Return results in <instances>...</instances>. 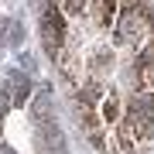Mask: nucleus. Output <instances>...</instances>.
<instances>
[{
    "mask_svg": "<svg viewBox=\"0 0 154 154\" xmlns=\"http://www.w3.org/2000/svg\"><path fill=\"white\" fill-rule=\"evenodd\" d=\"M41 45L48 51V58L55 62L62 55V48L69 45V28H65V11L58 4H48L41 14Z\"/></svg>",
    "mask_w": 154,
    "mask_h": 154,
    "instance_id": "nucleus-1",
    "label": "nucleus"
},
{
    "mask_svg": "<svg viewBox=\"0 0 154 154\" xmlns=\"http://www.w3.org/2000/svg\"><path fill=\"white\" fill-rule=\"evenodd\" d=\"M31 113H34L38 123H48L51 120V96H48V89H41V93L31 99Z\"/></svg>",
    "mask_w": 154,
    "mask_h": 154,
    "instance_id": "nucleus-2",
    "label": "nucleus"
},
{
    "mask_svg": "<svg viewBox=\"0 0 154 154\" xmlns=\"http://www.w3.org/2000/svg\"><path fill=\"white\" fill-rule=\"evenodd\" d=\"M11 99L14 103H24L28 99V79L21 72H11Z\"/></svg>",
    "mask_w": 154,
    "mask_h": 154,
    "instance_id": "nucleus-3",
    "label": "nucleus"
},
{
    "mask_svg": "<svg viewBox=\"0 0 154 154\" xmlns=\"http://www.w3.org/2000/svg\"><path fill=\"white\" fill-rule=\"evenodd\" d=\"M51 4H58L65 14H82L86 11V0H51Z\"/></svg>",
    "mask_w": 154,
    "mask_h": 154,
    "instance_id": "nucleus-4",
    "label": "nucleus"
},
{
    "mask_svg": "<svg viewBox=\"0 0 154 154\" xmlns=\"http://www.w3.org/2000/svg\"><path fill=\"white\" fill-rule=\"evenodd\" d=\"M4 41L7 45H17V41H21V28H17L14 21H4Z\"/></svg>",
    "mask_w": 154,
    "mask_h": 154,
    "instance_id": "nucleus-5",
    "label": "nucleus"
},
{
    "mask_svg": "<svg viewBox=\"0 0 154 154\" xmlns=\"http://www.w3.org/2000/svg\"><path fill=\"white\" fill-rule=\"evenodd\" d=\"M7 106H11V96H7V89H0V113H4Z\"/></svg>",
    "mask_w": 154,
    "mask_h": 154,
    "instance_id": "nucleus-6",
    "label": "nucleus"
}]
</instances>
